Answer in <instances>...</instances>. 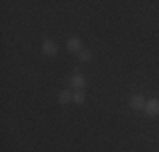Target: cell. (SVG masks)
<instances>
[{"label":"cell","instance_id":"cell-3","mask_svg":"<svg viewBox=\"0 0 159 152\" xmlns=\"http://www.w3.org/2000/svg\"><path fill=\"white\" fill-rule=\"evenodd\" d=\"M43 52L46 56H51V58H52V56H56V54H58V44H56L54 41L46 39L43 42Z\"/></svg>","mask_w":159,"mask_h":152},{"label":"cell","instance_id":"cell-5","mask_svg":"<svg viewBox=\"0 0 159 152\" xmlns=\"http://www.w3.org/2000/svg\"><path fill=\"white\" fill-rule=\"evenodd\" d=\"M71 100H73V95H71V91H68V90L59 91V95H58V101H59L61 105L68 103V101H71Z\"/></svg>","mask_w":159,"mask_h":152},{"label":"cell","instance_id":"cell-7","mask_svg":"<svg viewBox=\"0 0 159 152\" xmlns=\"http://www.w3.org/2000/svg\"><path fill=\"white\" fill-rule=\"evenodd\" d=\"M78 58H80V61H83V63H88V61L92 59V52H90L88 49H85V51H80Z\"/></svg>","mask_w":159,"mask_h":152},{"label":"cell","instance_id":"cell-2","mask_svg":"<svg viewBox=\"0 0 159 152\" xmlns=\"http://www.w3.org/2000/svg\"><path fill=\"white\" fill-rule=\"evenodd\" d=\"M146 113L149 117H157L159 115V100L157 98H151L146 103Z\"/></svg>","mask_w":159,"mask_h":152},{"label":"cell","instance_id":"cell-4","mask_svg":"<svg viewBox=\"0 0 159 152\" xmlns=\"http://www.w3.org/2000/svg\"><path fill=\"white\" fill-rule=\"evenodd\" d=\"M66 47H68V51H71V52L81 51V39H80V37H71V39H68Z\"/></svg>","mask_w":159,"mask_h":152},{"label":"cell","instance_id":"cell-8","mask_svg":"<svg viewBox=\"0 0 159 152\" xmlns=\"http://www.w3.org/2000/svg\"><path fill=\"white\" fill-rule=\"evenodd\" d=\"M73 101L78 105H81L83 101H85V93H83V91H76V93L73 95Z\"/></svg>","mask_w":159,"mask_h":152},{"label":"cell","instance_id":"cell-6","mask_svg":"<svg viewBox=\"0 0 159 152\" xmlns=\"http://www.w3.org/2000/svg\"><path fill=\"white\" fill-rule=\"evenodd\" d=\"M71 85L76 86V88H83V86L86 85V81H85V78H83L81 74H75L73 78H71Z\"/></svg>","mask_w":159,"mask_h":152},{"label":"cell","instance_id":"cell-1","mask_svg":"<svg viewBox=\"0 0 159 152\" xmlns=\"http://www.w3.org/2000/svg\"><path fill=\"white\" fill-rule=\"evenodd\" d=\"M146 98L142 96V95H132L130 100H129V105L132 106L134 110H137V112H141V110H146Z\"/></svg>","mask_w":159,"mask_h":152}]
</instances>
